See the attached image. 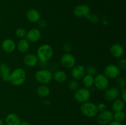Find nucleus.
Masks as SVG:
<instances>
[{
  "label": "nucleus",
  "instance_id": "1",
  "mask_svg": "<svg viewBox=\"0 0 126 125\" xmlns=\"http://www.w3.org/2000/svg\"><path fill=\"white\" fill-rule=\"evenodd\" d=\"M26 72L20 67L16 69L11 72L8 78V82L14 86L22 85L26 79Z\"/></svg>",
  "mask_w": 126,
  "mask_h": 125
},
{
  "label": "nucleus",
  "instance_id": "2",
  "mask_svg": "<svg viewBox=\"0 0 126 125\" xmlns=\"http://www.w3.org/2000/svg\"><path fill=\"white\" fill-rule=\"evenodd\" d=\"M54 55L52 47L48 44H44L38 47L36 51V56L38 60L42 61H48Z\"/></svg>",
  "mask_w": 126,
  "mask_h": 125
},
{
  "label": "nucleus",
  "instance_id": "3",
  "mask_svg": "<svg viewBox=\"0 0 126 125\" xmlns=\"http://www.w3.org/2000/svg\"><path fill=\"white\" fill-rule=\"evenodd\" d=\"M34 77L38 83L41 85H46L52 80L53 75L50 70L47 69H41L36 72Z\"/></svg>",
  "mask_w": 126,
  "mask_h": 125
},
{
  "label": "nucleus",
  "instance_id": "4",
  "mask_svg": "<svg viewBox=\"0 0 126 125\" xmlns=\"http://www.w3.org/2000/svg\"><path fill=\"white\" fill-rule=\"evenodd\" d=\"M81 112L84 116L88 118H94L97 116L98 111L97 105L90 102L82 104L81 106Z\"/></svg>",
  "mask_w": 126,
  "mask_h": 125
},
{
  "label": "nucleus",
  "instance_id": "5",
  "mask_svg": "<svg viewBox=\"0 0 126 125\" xmlns=\"http://www.w3.org/2000/svg\"><path fill=\"white\" fill-rule=\"evenodd\" d=\"M91 91L87 88H81L75 91L74 98L75 100L80 104L88 102L91 98Z\"/></svg>",
  "mask_w": 126,
  "mask_h": 125
},
{
  "label": "nucleus",
  "instance_id": "6",
  "mask_svg": "<svg viewBox=\"0 0 126 125\" xmlns=\"http://www.w3.org/2000/svg\"><path fill=\"white\" fill-rule=\"evenodd\" d=\"M94 85L96 87V88L99 90H105L108 88L109 80L104 74H97L94 77Z\"/></svg>",
  "mask_w": 126,
  "mask_h": 125
},
{
  "label": "nucleus",
  "instance_id": "7",
  "mask_svg": "<svg viewBox=\"0 0 126 125\" xmlns=\"http://www.w3.org/2000/svg\"><path fill=\"white\" fill-rule=\"evenodd\" d=\"M120 69L118 66L114 64H108L105 67L104 75L108 79H115L119 77Z\"/></svg>",
  "mask_w": 126,
  "mask_h": 125
},
{
  "label": "nucleus",
  "instance_id": "8",
  "mask_svg": "<svg viewBox=\"0 0 126 125\" xmlns=\"http://www.w3.org/2000/svg\"><path fill=\"white\" fill-rule=\"evenodd\" d=\"M113 120V113L110 110H105L101 112L97 116V121L100 125H106L109 124Z\"/></svg>",
  "mask_w": 126,
  "mask_h": 125
},
{
  "label": "nucleus",
  "instance_id": "9",
  "mask_svg": "<svg viewBox=\"0 0 126 125\" xmlns=\"http://www.w3.org/2000/svg\"><path fill=\"white\" fill-rule=\"evenodd\" d=\"M62 64L67 69H71L75 66L76 59L75 56L70 53H65L62 56L60 59Z\"/></svg>",
  "mask_w": 126,
  "mask_h": 125
},
{
  "label": "nucleus",
  "instance_id": "10",
  "mask_svg": "<svg viewBox=\"0 0 126 125\" xmlns=\"http://www.w3.org/2000/svg\"><path fill=\"white\" fill-rule=\"evenodd\" d=\"M91 12L89 6L87 4H80L76 6L73 11L75 17L78 18H84L86 17Z\"/></svg>",
  "mask_w": 126,
  "mask_h": 125
},
{
  "label": "nucleus",
  "instance_id": "11",
  "mask_svg": "<svg viewBox=\"0 0 126 125\" xmlns=\"http://www.w3.org/2000/svg\"><path fill=\"white\" fill-rule=\"evenodd\" d=\"M71 75L73 79L76 80L82 79L86 75V68L82 65H75L71 68Z\"/></svg>",
  "mask_w": 126,
  "mask_h": 125
},
{
  "label": "nucleus",
  "instance_id": "12",
  "mask_svg": "<svg viewBox=\"0 0 126 125\" xmlns=\"http://www.w3.org/2000/svg\"><path fill=\"white\" fill-rule=\"evenodd\" d=\"M41 33L40 30L37 28H32L27 31L25 38L29 42L34 43L38 42L41 39Z\"/></svg>",
  "mask_w": 126,
  "mask_h": 125
},
{
  "label": "nucleus",
  "instance_id": "13",
  "mask_svg": "<svg viewBox=\"0 0 126 125\" xmlns=\"http://www.w3.org/2000/svg\"><path fill=\"white\" fill-rule=\"evenodd\" d=\"M119 96V90L116 87H113L106 89L104 94V98L108 101H113L118 99Z\"/></svg>",
  "mask_w": 126,
  "mask_h": 125
},
{
  "label": "nucleus",
  "instance_id": "14",
  "mask_svg": "<svg viewBox=\"0 0 126 125\" xmlns=\"http://www.w3.org/2000/svg\"><path fill=\"white\" fill-rule=\"evenodd\" d=\"M124 53V47L121 44L116 43L110 47V53L113 57L119 58L123 56Z\"/></svg>",
  "mask_w": 126,
  "mask_h": 125
},
{
  "label": "nucleus",
  "instance_id": "15",
  "mask_svg": "<svg viewBox=\"0 0 126 125\" xmlns=\"http://www.w3.org/2000/svg\"><path fill=\"white\" fill-rule=\"evenodd\" d=\"M23 62L28 67H33L38 64V58L34 54L28 53L23 58Z\"/></svg>",
  "mask_w": 126,
  "mask_h": 125
},
{
  "label": "nucleus",
  "instance_id": "16",
  "mask_svg": "<svg viewBox=\"0 0 126 125\" xmlns=\"http://www.w3.org/2000/svg\"><path fill=\"white\" fill-rule=\"evenodd\" d=\"M2 49L7 53H11L15 50L16 45L15 42L11 39H6L1 43Z\"/></svg>",
  "mask_w": 126,
  "mask_h": 125
},
{
  "label": "nucleus",
  "instance_id": "17",
  "mask_svg": "<svg viewBox=\"0 0 126 125\" xmlns=\"http://www.w3.org/2000/svg\"><path fill=\"white\" fill-rule=\"evenodd\" d=\"M27 18L32 23H37L41 19L40 13L34 9H31L27 11Z\"/></svg>",
  "mask_w": 126,
  "mask_h": 125
},
{
  "label": "nucleus",
  "instance_id": "18",
  "mask_svg": "<svg viewBox=\"0 0 126 125\" xmlns=\"http://www.w3.org/2000/svg\"><path fill=\"white\" fill-rule=\"evenodd\" d=\"M11 74L10 67L7 64L2 63L0 64V75L2 80L4 82H8V78Z\"/></svg>",
  "mask_w": 126,
  "mask_h": 125
},
{
  "label": "nucleus",
  "instance_id": "19",
  "mask_svg": "<svg viewBox=\"0 0 126 125\" xmlns=\"http://www.w3.org/2000/svg\"><path fill=\"white\" fill-rule=\"evenodd\" d=\"M6 123L7 125H19L21 122L19 116L16 113H9L6 116Z\"/></svg>",
  "mask_w": 126,
  "mask_h": 125
},
{
  "label": "nucleus",
  "instance_id": "20",
  "mask_svg": "<svg viewBox=\"0 0 126 125\" xmlns=\"http://www.w3.org/2000/svg\"><path fill=\"white\" fill-rule=\"evenodd\" d=\"M30 42L26 39H22L19 40L17 45L18 51L20 53H26L30 49Z\"/></svg>",
  "mask_w": 126,
  "mask_h": 125
},
{
  "label": "nucleus",
  "instance_id": "21",
  "mask_svg": "<svg viewBox=\"0 0 126 125\" xmlns=\"http://www.w3.org/2000/svg\"><path fill=\"white\" fill-rule=\"evenodd\" d=\"M125 107V102L123 101L121 99H116L113 100L112 104V110L114 112H116L123 111Z\"/></svg>",
  "mask_w": 126,
  "mask_h": 125
},
{
  "label": "nucleus",
  "instance_id": "22",
  "mask_svg": "<svg viewBox=\"0 0 126 125\" xmlns=\"http://www.w3.org/2000/svg\"><path fill=\"white\" fill-rule=\"evenodd\" d=\"M53 78L58 83H63L67 80V75L64 71L57 70L54 72Z\"/></svg>",
  "mask_w": 126,
  "mask_h": 125
},
{
  "label": "nucleus",
  "instance_id": "23",
  "mask_svg": "<svg viewBox=\"0 0 126 125\" xmlns=\"http://www.w3.org/2000/svg\"><path fill=\"white\" fill-rule=\"evenodd\" d=\"M50 93V88L46 85H41L36 89V93L40 98H46L49 95Z\"/></svg>",
  "mask_w": 126,
  "mask_h": 125
},
{
  "label": "nucleus",
  "instance_id": "24",
  "mask_svg": "<svg viewBox=\"0 0 126 125\" xmlns=\"http://www.w3.org/2000/svg\"><path fill=\"white\" fill-rule=\"evenodd\" d=\"M82 83L85 88H89L94 85V76L89 74H86L82 78Z\"/></svg>",
  "mask_w": 126,
  "mask_h": 125
},
{
  "label": "nucleus",
  "instance_id": "25",
  "mask_svg": "<svg viewBox=\"0 0 126 125\" xmlns=\"http://www.w3.org/2000/svg\"><path fill=\"white\" fill-rule=\"evenodd\" d=\"M113 119H114V120L116 121L121 123L122 121H124L126 119L125 112L123 111L114 112V113H113Z\"/></svg>",
  "mask_w": 126,
  "mask_h": 125
},
{
  "label": "nucleus",
  "instance_id": "26",
  "mask_svg": "<svg viewBox=\"0 0 126 125\" xmlns=\"http://www.w3.org/2000/svg\"><path fill=\"white\" fill-rule=\"evenodd\" d=\"M126 80L123 77H118L115 78V85L116 86L117 88H120V89H123L126 87Z\"/></svg>",
  "mask_w": 126,
  "mask_h": 125
},
{
  "label": "nucleus",
  "instance_id": "27",
  "mask_svg": "<svg viewBox=\"0 0 126 125\" xmlns=\"http://www.w3.org/2000/svg\"><path fill=\"white\" fill-rule=\"evenodd\" d=\"M79 83L76 80H72L68 84V88L71 91H75L78 89Z\"/></svg>",
  "mask_w": 126,
  "mask_h": 125
},
{
  "label": "nucleus",
  "instance_id": "28",
  "mask_svg": "<svg viewBox=\"0 0 126 125\" xmlns=\"http://www.w3.org/2000/svg\"><path fill=\"white\" fill-rule=\"evenodd\" d=\"M86 18L88 19L93 24H97L99 22V17L95 14H91V13H89Z\"/></svg>",
  "mask_w": 126,
  "mask_h": 125
},
{
  "label": "nucleus",
  "instance_id": "29",
  "mask_svg": "<svg viewBox=\"0 0 126 125\" xmlns=\"http://www.w3.org/2000/svg\"><path fill=\"white\" fill-rule=\"evenodd\" d=\"M86 73L87 74L91 75L92 76L96 75L97 74V69L94 66H88L87 68H86Z\"/></svg>",
  "mask_w": 126,
  "mask_h": 125
},
{
  "label": "nucleus",
  "instance_id": "30",
  "mask_svg": "<svg viewBox=\"0 0 126 125\" xmlns=\"http://www.w3.org/2000/svg\"><path fill=\"white\" fill-rule=\"evenodd\" d=\"M16 34L18 38H20V39H23V38L26 36L27 34V31L22 28H19L16 31Z\"/></svg>",
  "mask_w": 126,
  "mask_h": 125
},
{
  "label": "nucleus",
  "instance_id": "31",
  "mask_svg": "<svg viewBox=\"0 0 126 125\" xmlns=\"http://www.w3.org/2000/svg\"><path fill=\"white\" fill-rule=\"evenodd\" d=\"M118 66L119 69L125 71L126 69V60L125 59H121V60H119V62H118Z\"/></svg>",
  "mask_w": 126,
  "mask_h": 125
},
{
  "label": "nucleus",
  "instance_id": "32",
  "mask_svg": "<svg viewBox=\"0 0 126 125\" xmlns=\"http://www.w3.org/2000/svg\"><path fill=\"white\" fill-rule=\"evenodd\" d=\"M63 49L66 53H70V51L72 50V45L70 43H65L63 45Z\"/></svg>",
  "mask_w": 126,
  "mask_h": 125
},
{
  "label": "nucleus",
  "instance_id": "33",
  "mask_svg": "<svg viewBox=\"0 0 126 125\" xmlns=\"http://www.w3.org/2000/svg\"><path fill=\"white\" fill-rule=\"evenodd\" d=\"M97 110H98V112H103L104 110H107V105H106L105 103L101 102L99 103L98 105H97Z\"/></svg>",
  "mask_w": 126,
  "mask_h": 125
},
{
  "label": "nucleus",
  "instance_id": "34",
  "mask_svg": "<svg viewBox=\"0 0 126 125\" xmlns=\"http://www.w3.org/2000/svg\"><path fill=\"white\" fill-rule=\"evenodd\" d=\"M37 24H38V26L40 28H42V29H44L47 26V23L45 20H39L38 22H37Z\"/></svg>",
  "mask_w": 126,
  "mask_h": 125
},
{
  "label": "nucleus",
  "instance_id": "35",
  "mask_svg": "<svg viewBox=\"0 0 126 125\" xmlns=\"http://www.w3.org/2000/svg\"><path fill=\"white\" fill-rule=\"evenodd\" d=\"M121 99L124 102L126 101V89L123 88L121 89Z\"/></svg>",
  "mask_w": 126,
  "mask_h": 125
},
{
  "label": "nucleus",
  "instance_id": "36",
  "mask_svg": "<svg viewBox=\"0 0 126 125\" xmlns=\"http://www.w3.org/2000/svg\"><path fill=\"white\" fill-rule=\"evenodd\" d=\"M39 66L41 69H46V67L47 66V61H39Z\"/></svg>",
  "mask_w": 126,
  "mask_h": 125
},
{
  "label": "nucleus",
  "instance_id": "37",
  "mask_svg": "<svg viewBox=\"0 0 126 125\" xmlns=\"http://www.w3.org/2000/svg\"><path fill=\"white\" fill-rule=\"evenodd\" d=\"M109 125H123L121 122H119V121H117L116 120H114V121H111L109 123Z\"/></svg>",
  "mask_w": 126,
  "mask_h": 125
},
{
  "label": "nucleus",
  "instance_id": "38",
  "mask_svg": "<svg viewBox=\"0 0 126 125\" xmlns=\"http://www.w3.org/2000/svg\"><path fill=\"white\" fill-rule=\"evenodd\" d=\"M19 125H30L29 123H28L27 121H22V122L20 123Z\"/></svg>",
  "mask_w": 126,
  "mask_h": 125
},
{
  "label": "nucleus",
  "instance_id": "39",
  "mask_svg": "<svg viewBox=\"0 0 126 125\" xmlns=\"http://www.w3.org/2000/svg\"><path fill=\"white\" fill-rule=\"evenodd\" d=\"M0 125H4L3 121H2V120H1V119H0Z\"/></svg>",
  "mask_w": 126,
  "mask_h": 125
}]
</instances>
